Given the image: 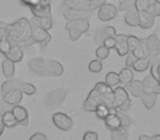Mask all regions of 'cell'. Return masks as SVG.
<instances>
[{
  "instance_id": "53",
  "label": "cell",
  "mask_w": 160,
  "mask_h": 140,
  "mask_svg": "<svg viewBox=\"0 0 160 140\" xmlns=\"http://www.w3.org/2000/svg\"><path fill=\"white\" fill-rule=\"evenodd\" d=\"M28 140H48V139H47L46 135H44L42 132H36Z\"/></svg>"
},
{
  "instance_id": "40",
  "label": "cell",
  "mask_w": 160,
  "mask_h": 140,
  "mask_svg": "<svg viewBox=\"0 0 160 140\" xmlns=\"http://www.w3.org/2000/svg\"><path fill=\"white\" fill-rule=\"evenodd\" d=\"M135 8V0H119V10L128 11Z\"/></svg>"
},
{
  "instance_id": "2",
  "label": "cell",
  "mask_w": 160,
  "mask_h": 140,
  "mask_svg": "<svg viewBox=\"0 0 160 140\" xmlns=\"http://www.w3.org/2000/svg\"><path fill=\"white\" fill-rule=\"evenodd\" d=\"M31 23V37L34 40V43H37L40 45V48H45L47 45L50 43L51 35L49 34L48 31L42 29V26L38 24L37 19L35 17L30 21Z\"/></svg>"
},
{
  "instance_id": "54",
  "label": "cell",
  "mask_w": 160,
  "mask_h": 140,
  "mask_svg": "<svg viewBox=\"0 0 160 140\" xmlns=\"http://www.w3.org/2000/svg\"><path fill=\"white\" fill-rule=\"evenodd\" d=\"M7 26H0V40L8 38V29H7Z\"/></svg>"
},
{
  "instance_id": "27",
  "label": "cell",
  "mask_w": 160,
  "mask_h": 140,
  "mask_svg": "<svg viewBox=\"0 0 160 140\" xmlns=\"http://www.w3.org/2000/svg\"><path fill=\"white\" fill-rule=\"evenodd\" d=\"M116 110H117L116 108L111 107V106H109L107 104H100V105L97 106V108L95 110V112L94 113H96V115H97L98 118H100L103 121V119H105L109 114H111V113H116Z\"/></svg>"
},
{
  "instance_id": "22",
  "label": "cell",
  "mask_w": 160,
  "mask_h": 140,
  "mask_svg": "<svg viewBox=\"0 0 160 140\" xmlns=\"http://www.w3.org/2000/svg\"><path fill=\"white\" fill-rule=\"evenodd\" d=\"M124 21L130 26H138L139 24V12L136 9H130L125 12Z\"/></svg>"
},
{
  "instance_id": "59",
  "label": "cell",
  "mask_w": 160,
  "mask_h": 140,
  "mask_svg": "<svg viewBox=\"0 0 160 140\" xmlns=\"http://www.w3.org/2000/svg\"><path fill=\"white\" fill-rule=\"evenodd\" d=\"M157 80H158V83H159V84H160V76L158 77V79H157Z\"/></svg>"
},
{
  "instance_id": "50",
  "label": "cell",
  "mask_w": 160,
  "mask_h": 140,
  "mask_svg": "<svg viewBox=\"0 0 160 140\" xmlns=\"http://www.w3.org/2000/svg\"><path fill=\"white\" fill-rule=\"evenodd\" d=\"M103 32L107 37H116L117 35L116 29L113 26H106V28H103Z\"/></svg>"
},
{
  "instance_id": "16",
  "label": "cell",
  "mask_w": 160,
  "mask_h": 140,
  "mask_svg": "<svg viewBox=\"0 0 160 140\" xmlns=\"http://www.w3.org/2000/svg\"><path fill=\"white\" fill-rule=\"evenodd\" d=\"M142 82H143L144 92H154V93L160 94V84L158 83V80L155 79L152 74L146 76Z\"/></svg>"
},
{
  "instance_id": "12",
  "label": "cell",
  "mask_w": 160,
  "mask_h": 140,
  "mask_svg": "<svg viewBox=\"0 0 160 140\" xmlns=\"http://www.w3.org/2000/svg\"><path fill=\"white\" fill-rule=\"evenodd\" d=\"M22 99H23V93H22V91L20 89L11 90V91L7 92L6 94L1 95V100L4 101L6 103H8L11 106L20 104Z\"/></svg>"
},
{
  "instance_id": "23",
  "label": "cell",
  "mask_w": 160,
  "mask_h": 140,
  "mask_svg": "<svg viewBox=\"0 0 160 140\" xmlns=\"http://www.w3.org/2000/svg\"><path fill=\"white\" fill-rule=\"evenodd\" d=\"M128 89V91L132 94L135 98H139L141 94L144 92V87H143V82L139 80H132L128 85H125Z\"/></svg>"
},
{
  "instance_id": "49",
  "label": "cell",
  "mask_w": 160,
  "mask_h": 140,
  "mask_svg": "<svg viewBox=\"0 0 160 140\" xmlns=\"http://www.w3.org/2000/svg\"><path fill=\"white\" fill-rule=\"evenodd\" d=\"M83 140H98V134L95 132H86L83 136Z\"/></svg>"
},
{
  "instance_id": "1",
  "label": "cell",
  "mask_w": 160,
  "mask_h": 140,
  "mask_svg": "<svg viewBox=\"0 0 160 140\" xmlns=\"http://www.w3.org/2000/svg\"><path fill=\"white\" fill-rule=\"evenodd\" d=\"M8 40L12 45L22 47L32 46L34 40L31 37V23L26 18H20L15 22L8 24Z\"/></svg>"
},
{
  "instance_id": "31",
  "label": "cell",
  "mask_w": 160,
  "mask_h": 140,
  "mask_svg": "<svg viewBox=\"0 0 160 140\" xmlns=\"http://www.w3.org/2000/svg\"><path fill=\"white\" fill-rule=\"evenodd\" d=\"M119 79H120L121 84H122L123 87H125V85H128V83L133 80V71L131 70V68H128V67L122 69L120 71V73H119Z\"/></svg>"
},
{
  "instance_id": "39",
  "label": "cell",
  "mask_w": 160,
  "mask_h": 140,
  "mask_svg": "<svg viewBox=\"0 0 160 140\" xmlns=\"http://www.w3.org/2000/svg\"><path fill=\"white\" fill-rule=\"evenodd\" d=\"M88 69L91 72H94V73H98L102 70V62L100 59H94L89 62L88 65Z\"/></svg>"
},
{
  "instance_id": "24",
  "label": "cell",
  "mask_w": 160,
  "mask_h": 140,
  "mask_svg": "<svg viewBox=\"0 0 160 140\" xmlns=\"http://www.w3.org/2000/svg\"><path fill=\"white\" fill-rule=\"evenodd\" d=\"M157 93H154V92H143L139 96V99L142 100L143 104L145 105L146 108L150 110L156 104V101H157Z\"/></svg>"
},
{
  "instance_id": "55",
  "label": "cell",
  "mask_w": 160,
  "mask_h": 140,
  "mask_svg": "<svg viewBox=\"0 0 160 140\" xmlns=\"http://www.w3.org/2000/svg\"><path fill=\"white\" fill-rule=\"evenodd\" d=\"M138 140H152V137L146 136V135H141V136H139V138H138Z\"/></svg>"
},
{
  "instance_id": "10",
  "label": "cell",
  "mask_w": 160,
  "mask_h": 140,
  "mask_svg": "<svg viewBox=\"0 0 160 140\" xmlns=\"http://www.w3.org/2000/svg\"><path fill=\"white\" fill-rule=\"evenodd\" d=\"M47 60L42 57H35L28 62V68L32 70L33 73L37 76L46 77L47 71Z\"/></svg>"
},
{
  "instance_id": "30",
  "label": "cell",
  "mask_w": 160,
  "mask_h": 140,
  "mask_svg": "<svg viewBox=\"0 0 160 140\" xmlns=\"http://www.w3.org/2000/svg\"><path fill=\"white\" fill-rule=\"evenodd\" d=\"M111 132V139L112 140H128V128L119 127L117 129L110 130Z\"/></svg>"
},
{
  "instance_id": "42",
  "label": "cell",
  "mask_w": 160,
  "mask_h": 140,
  "mask_svg": "<svg viewBox=\"0 0 160 140\" xmlns=\"http://www.w3.org/2000/svg\"><path fill=\"white\" fill-rule=\"evenodd\" d=\"M160 65V47L157 49L156 53H154L152 55H150V67H154V68H158Z\"/></svg>"
},
{
  "instance_id": "46",
  "label": "cell",
  "mask_w": 160,
  "mask_h": 140,
  "mask_svg": "<svg viewBox=\"0 0 160 140\" xmlns=\"http://www.w3.org/2000/svg\"><path fill=\"white\" fill-rule=\"evenodd\" d=\"M68 32H69L70 40H71L72 42H76V40H78L81 36L83 35V33L81 32V31L74 30V29H70V30H68Z\"/></svg>"
},
{
  "instance_id": "14",
  "label": "cell",
  "mask_w": 160,
  "mask_h": 140,
  "mask_svg": "<svg viewBox=\"0 0 160 140\" xmlns=\"http://www.w3.org/2000/svg\"><path fill=\"white\" fill-rule=\"evenodd\" d=\"M89 20L85 19H78V20H72V21H67L65 23V30H70V29H74V30L81 31L84 34L89 30Z\"/></svg>"
},
{
  "instance_id": "38",
  "label": "cell",
  "mask_w": 160,
  "mask_h": 140,
  "mask_svg": "<svg viewBox=\"0 0 160 140\" xmlns=\"http://www.w3.org/2000/svg\"><path fill=\"white\" fill-rule=\"evenodd\" d=\"M127 43H128V51H133L141 43V38L136 37L134 35H128L127 38Z\"/></svg>"
},
{
  "instance_id": "58",
  "label": "cell",
  "mask_w": 160,
  "mask_h": 140,
  "mask_svg": "<svg viewBox=\"0 0 160 140\" xmlns=\"http://www.w3.org/2000/svg\"><path fill=\"white\" fill-rule=\"evenodd\" d=\"M8 25V23H6V22H1L0 21V26H7Z\"/></svg>"
},
{
  "instance_id": "9",
  "label": "cell",
  "mask_w": 160,
  "mask_h": 140,
  "mask_svg": "<svg viewBox=\"0 0 160 140\" xmlns=\"http://www.w3.org/2000/svg\"><path fill=\"white\" fill-rule=\"evenodd\" d=\"M94 11H85V10H78V9H63L62 14L67 21H72V20H78V19H85L89 20L93 17Z\"/></svg>"
},
{
  "instance_id": "7",
  "label": "cell",
  "mask_w": 160,
  "mask_h": 140,
  "mask_svg": "<svg viewBox=\"0 0 160 140\" xmlns=\"http://www.w3.org/2000/svg\"><path fill=\"white\" fill-rule=\"evenodd\" d=\"M52 121L53 125L62 132H70L71 128L73 127V121L71 117L61 112L55 113L52 115Z\"/></svg>"
},
{
  "instance_id": "37",
  "label": "cell",
  "mask_w": 160,
  "mask_h": 140,
  "mask_svg": "<svg viewBox=\"0 0 160 140\" xmlns=\"http://www.w3.org/2000/svg\"><path fill=\"white\" fill-rule=\"evenodd\" d=\"M20 90L22 91V93L26 94V95H33V94L36 93L35 85H33L32 83H28V82H22Z\"/></svg>"
},
{
  "instance_id": "32",
  "label": "cell",
  "mask_w": 160,
  "mask_h": 140,
  "mask_svg": "<svg viewBox=\"0 0 160 140\" xmlns=\"http://www.w3.org/2000/svg\"><path fill=\"white\" fill-rule=\"evenodd\" d=\"M133 55L138 59V58H143V57H147L148 55V51H147V48H146V44H145V38H141V43L139 45L134 49L133 51Z\"/></svg>"
},
{
  "instance_id": "15",
  "label": "cell",
  "mask_w": 160,
  "mask_h": 140,
  "mask_svg": "<svg viewBox=\"0 0 160 140\" xmlns=\"http://www.w3.org/2000/svg\"><path fill=\"white\" fill-rule=\"evenodd\" d=\"M64 72L63 66L57 60H47L46 77H60Z\"/></svg>"
},
{
  "instance_id": "11",
  "label": "cell",
  "mask_w": 160,
  "mask_h": 140,
  "mask_svg": "<svg viewBox=\"0 0 160 140\" xmlns=\"http://www.w3.org/2000/svg\"><path fill=\"white\" fill-rule=\"evenodd\" d=\"M33 15L36 18H45L51 15V4L50 0H44L39 4L31 8Z\"/></svg>"
},
{
  "instance_id": "57",
  "label": "cell",
  "mask_w": 160,
  "mask_h": 140,
  "mask_svg": "<svg viewBox=\"0 0 160 140\" xmlns=\"http://www.w3.org/2000/svg\"><path fill=\"white\" fill-rule=\"evenodd\" d=\"M152 140H160V135H156V136L152 137Z\"/></svg>"
},
{
  "instance_id": "52",
  "label": "cell",
  "mask_w": 160,
  "mask_h": 140,
  "mask_svg": "<svg viewBox=\"0 0 160 140\" xmlns=\"http://www.w3.org/2000/svg\"><path fill=\"white\" fill-rule=\"evenodd\" d=\"M12 110V106L9 105L8 103H6L4 101L0 100V117L2 116L3 113H6L7 110Z\"/></svg>"
},
{
  "instance_id": "36",
  "label": "cell",
  "mask_w": 160,
  "mask_h": 140,
  "mask_svg": "<svg viewBox=\"0 0 160 140\" xmlns=\"http://www.w3.org/2000/svg\"><path fill=\"white\" fill-rule=\"evenodd\" d=\"M146 11H147L148 13H150V14L155 18L160 17V1L155 0L154 2H152V3L148 6V8Z\"/></svg>"
},
{
  "instance_id": "13",
  "label": "cell",
  "mask_w": 160,
  "mask_h": 140,
  "mask_svg": "<svg viewBox=\"0 0 160 140\" xmlns=\"http://www.w3.org/2000/svg\"><path fill=\"white\" fill-rule=\"evenodd\" d=\"M12 113L14 115L15 119L18 121V125L26 126L28 124V112L25 107L21 105H14L12 106Z\"/></svg>"
},
{
  "instance_id": "25",
  "label": "cell",
  "mask_w": 160,
  "mask_h": 140,
  "mask_svg": "<svg viewBox=\"0 0 160 140\" xmlns=\"http://www.w3.org/2000/svg\"><path fill=\"white\" fill-rule=\"evenodd\" d=\"M103 121H105L106 126H107V128L109 130H113V129H117V128L121 127L120 119H119L118 115H117L116 113H111V114H109L105 119H103Z\"/></svg>"
},
{
  "instance_id": "4",
  "label": "cell",
  "mask_w": 160,
  "mask_h": 140,
  "mask_svg": "<svg viewBox=\"0 0 160 140\" xmlns=\"http://www.w3.org/2000/svg\"><path fill=\"white\" fill-rule=\"evenodd\" d=\"M68 91L64 88H58L52 91H50L45 98V105L48 110H53L63 104L64 100L68 96Z\"/></svg>"
},
{
  "instance_id": "6",
  "label": "cell",
  "mask_w": 160,
  "mask_h": 140,
  "mask_svg": "<svg viewBox=\"0 0 160 140\" xmlns=\"http://www.w3.org/2000/svg\"><path fill=\"white\" fill-rule=\"evenodd\" d=\"M100 104H107V101H106L105 96L96 89L94 88L91 92H89L88 96L86 98V100L83 103V110H86V112H95V110L97 108V106ZM110 106V105H109Z\"/></svg>"
},
{
  "instance_id": "29",
  "label": "cell",
  "mask_w": 160,
  "mask_h": 140,
  "mask_svg": "<svg viewBox=\"0 0 160 140\" xmlns=\"http://www.w3.org/2000/svg\"><path fill=\"white\" fill-rule=\"evenodd\" d=\"M149 64H150V56H147V57L136 59V62L133 64L132 68L138 72H143L145 70H147V68L149 67Z\"/></svg>"
},
{
  "instance_id": "35",
  "label": "cell",
  "mask_w": 160,
  "mask_h": 140,
  "mask_svg": "<svg viewBox=\"0 0 160 140\" xmlns=\"http://www.w3.org/2000/svg\"><path fill=\"white\" fill-rule=\"evenodd\" d=\"M116 114L118 115L119 119H120L121 126H122V127L128 128V126H131V124H132V119L128 116V114H125L123 110H117Z\"/></svg>"
},
{
  "instance_id": "51",
  "label": "cell",
  "mask_w": 160,
  "mask_h": 140,
  "mask_svg": "<svg viewBox=\"0 0 160 140\" xmlns=\"http://www.w3.org/2000/svg\"><path fill=\"white\" fill-rule=\"evenodd\" d=\"M42 1H44V0H21V2L24 4V6L28 7V8H33V7L37 6V4H39Z\"/></svg>"
},
{
  "instance_id": "5",
  "label": "cell",
  "mask_w": 160,
  "mask_h": 140,
  "mask_svg": "<svg viewBox=\"0 0 160 140\" xmlns=\"http://www.w3.org/2000/svg\"><path fill=\"white\" fill-rule=\"evenodd\" d=\"M112 107L120 110H128L131 107V99L128 94V91L125 88L118 87L113 90V102Z\"/></svg>"
},
{
  "instance_id": "20",
  "label": "cell",
  "mask_w": 160,
  "mask_h": 140,
  "mask_svg": "<svg viewBox=\"0 0 160 140\" xmlns=\"http://www.w3.org/2000/svg\"><path fill=\"white\" fill-rule=\"evenodd\" d=\"M4 57L8 58L9 60L15 62H20L23 59V51L20 46H17V45H12V47L10 48V51L4 55Z\"/></svg>"
},
{
  "instance_id": "34",
  "label": "cell",
  "mask_w": 160,
  "mask_h": 140,
  "mask_svg": "<svg viewBox=\"0 0 160 140\" xmlns=\"http://www.w3.org/2000/svg\"><path fill=\"white\" fill-rule=\"evenodd\" d=\"M36 18V17H35ZM37 22L42 29H45L46 31H49L53 25V21H52V17H45V18H36Z\"/></svg>"
},
{
  "instance_id": "41",
  "label": "cell",
  "mask_w": 160,
  "mask_h": 140,
  "mask_svg": "<svg viewBox=\"0 0 160 140\" xmlns=\"http://www.w3.org/2000/svg\"><path fill=\"white\" fill-rule=\"evenodd\" d=\"M109 53H110V49L107 48L106 46H103V45H100V46L96 49V56H97V58L100 60L106 59V58L109 56Z\"/></svg>"
},
{
  "instance_id": "8",
  "label": "cell",
  "mask_w": 160,
  "mask_h": 140,
  "mask_svg": "<svg viewBox=\"0 0 160 140\" xmlns=\"http://www.w3.org/2000/svg\"><path fill=\"white\" fill-rule=\"evenodd\" d=\"M118 14V9L116 6L111 3H107L105 2L98 8V18L100 21L107 22L110 20L114 19Z\"/></svg>"
},
{
  "instance_id": "33",
  "label": "cell",
  "mask_w": 160,
  "mask_h": 140,
  "mask_svg": "<svg viewBox=\"0 0 160 140\" xmlns=\"http://www.w3.org/2000/svg\"><path fill=\"white\" fill-rule=\"evenodd\" d=\"M106 84L109 85V87L113 88V87H117V85L120 83V79H119V73L117 72H108L107 76H106Z\"/></svg>"
},
{
  "instance_id": "19",
  "label": "cell",
  "mask_w": 160,
  "mask_h": 140,
  "mask_svg": "<svg viewBox=\"0 0 160 140\" xmlns=\"http://www.w3.org/2000/svg\"><path fill=\"white\" fill-rule=\"evenodd\" d=\"M23 81L19 80V79H13L12 78H9L6 82H3L1 84V89H0V93L1 95L6 94L7 92L11 91V90H14V89H20L21 88V84Z\"/></svg>"
},
{
  "instance_id": "47",
  "label": "cell",
  "mask_w": 160,
  "mask_h": 140,
  "mask_svg": "<svg viewBox=\"0 0 160 140\" xmlns=\"http://www.w3.org/2000/svg\"><path fill=\"white\" fill-rule=\"evenodd\" d=\"M102 45L109 49L114 48V46H116V38L114 37H106L102 42Z\"/></svg>"
},
{
  "instance_id": "17",
  "label": "cell",
  "mask_w": 160,
  "mask_h": 140,
  "mask_svg": "<svg viewBox=\"0 0 160 140\" xmlns=\"http://www.w3.org/2000/svg\"><path fill=\"white\" fill-rule=\"evenodd\" d=\"M116 48L117 53L119 56H125L128 53V43H127V38L128 35L124 34H117L116 35Z\"/></svg>"
},
{
  "instance_id": "60",
  "label": "cell",
  "mask_w": 160,
  "mask_h": 140,
  "mask_svg": "<svg viewBox=\"0 0 160 140\" xmlns=\"http://www.w3.org/2000/svg\"><path fill=\"white\" fill-rule=\"evenodd\" d=\"M149 1H150V2H154V1H155V0H149Z\"/></svg>"
},
{
  "instance_id": "21",
  "label": "cell",
  "mask_w": 160,
  "mask_h": 140,
  "mask_svg": "<svg viewBox=\"0 0 160 140\" xmlns=\"http://www.w3.org/2000/svg\"><path fill=\"white\" fill-rule=\"evenodd\" d=\"M145 44H146V48H147V51H148V55L150 56L154 53H156L157 49L160 47V40L157 34H152L148 36L147 38H145Z\"/></svg>"
},
{
  "instance_id": "26",
  "label": "cell",
  "mask_w": 160,
  "mask_h": 140,
  "mask_svg": "<svg viewBox=\"0 0 160 140\" xmlns=\"http://www.w3.org/2000/svg\"><path fill=\"white\" fill-rule=\"evenodd\" d=\"M2 73L6 78H12L14 76V71H15V67H14V62L9 60L8 58L4 57V59L2 60Z\"/></svg>"
},
{
  "instance_id": "3",
  "label": "cell",
  "mask_w": 160,
  "mask_h": 140,
  "mask_svg": "<svg viewBox=\"0 0 160 140\" xmlns=\"http://www.w3.org/2000/svg\"><path fill=\"white\" fill-rule=\"evenodd\" d=\"M105 2L106 0H64L62 2V8L94 11L95 9H98Z\"/></svg>"
},
{
  "instance_id": "56",
  "label": "cell",
  "mask_w": 160,
  "mask_h": 140,
  "mask_svg": "<svg viewBox=\"0 0 160 140\" xmlns=\"http://www.w3.org/2000/svg\"><path fill=\"white\" fill-rule=\"evenodd\" d=\"M3 130H4V125L2 124V121H1V117H0V136L3 134Z\"/></svg>"
},
{
  "instance_id": "28",
  "label": "cell",
  "mask_w": 160,
  "mask_h": 140,
  "mask_svg": "<svg viewBox=\"0 0 160 140\" xmlns=\"http://www.w3.org/2000/svg\"><path fill=\"white\" fill-rule=\"evenodd\" d=\"M1 121L4 127L7 128H13L18 125V121L15 119L14 115H13L12 110H7L6 113H3L1 116Z\"/></svg>"
},
{
  "instance_id": "48",
  "label": "cell",
  "mask_w": 160,
  "mask_h": 140,
  "mask_svg": "<svg viewBox=\"0 0 160 140\" xmlns=\"http://www.w3.org/2000/svg\"><path fill=\"white\" fill-rule=\"evenodd\" d=\"M136 59H137V58L135 57L134 55H133V53L128 51V53L127 60H125V65H127V67H128V68H132L133 64H134V62H136Z\"/></svg>"
},
{
  "instance_id": "18",
  "label": "cell",
  "mask_w": 160,
  "mask_h": 140,
  "mask_svg": "<svg viewBox=\"0 0 160 140\" xmlns=\"http://www.w3.org/2000/svg\"><path fill=\"white\" fill-rule=\"evenodd\" d=\"M139 12V24L143 30H148L152 26H154L155 23V17H152L147 11H138Z\"/></svg>"
},
{
  "instance_id": "45",
  "label": "cell",
  "mask_w": 160,
  "mask_h": 140,
  "mask_svg": "<svg viewBox=\"0 0 160 140\" xmlns=\"http://www.w3.org/2000/svg\"><path fill=\"white\" fill-rule=\"evenodd\" d=\"M107 37L105 34V32H103V29H98V30L95 32V35H94V40H95V43L96 44H98L99 46L100 45H102V42L103 40Z\"/></svg>"
},
{
  "instance_id": "43",
  "label": "cell",
  "mask_w": 160,
  "mask_h": 140,
  "mask_svg": "<svg viewBox=\"0 0 160 140\" xmlns=\"http://www.w3.org/2000/svg\"><path fill=\"white\" fill-rule=\"evenodd\" d=\"M150 3L149 0H135V9L137 11H146Z\"/></svg>"
},
{
  "instance_id": "44",
  "label": "cell",
  "mask_w": 160,
  "mask_h": 140,
  "mask_svg": "<svg viewBox=\"0 0 160 140\" xmlns=\"http://www.w3.org/2000/svg\"><path fill=\"white\" fill-rule=\"evenodd\" d=\"M11 47H12V44H11L10 40H9L8 38L0 40V53H1L3 56L10 51Z\"/></svg>"
}]
</instances>
